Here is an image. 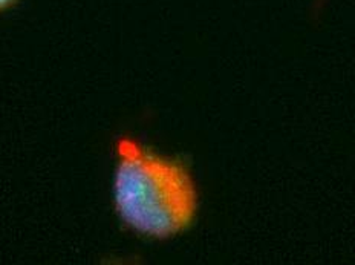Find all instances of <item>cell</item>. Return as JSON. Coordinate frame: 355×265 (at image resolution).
I'll return each mask as SVG.
<instances>
[{
	"label": "cell",
	"mask_w": 355,
	"mask_h": 265,
	"mask_svg": "<svg viewBox=\"0 0 355 265\" xmlns=\"http://www.w3.org/2000/svg\"><path fill=\"white\" fill-rule=\"evenodd\" d=\"M112 200L116 216L129 230L157 241L190 230L199 212V190L190 167L128 135L115 142Z\"/></svg>",
	"instance_id": "6da1fadb"
},
{
	"label": "cell",
	"mask_w": 355,
	"mask_h": 265,
	"mask_svg": "<svg viewBox=\"0 0 355 265\" xmlns=\"http://www.w3.org/2000/svg\"><path fill=\"white\" fill-rule=\"evenodd\" d=\"M19 3V0H0V14L11 10L12 6H16Z\"/></svg>",
	"instance_id": "7a4b0ae2"
}]
</instances>
